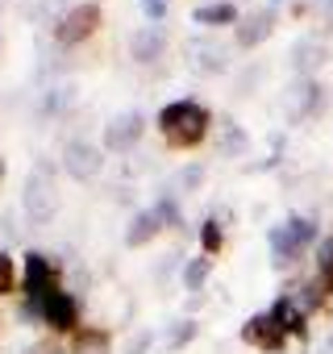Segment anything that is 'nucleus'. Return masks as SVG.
<instances>
[{
    "label": "nucleus",
    "mask_w": 333,
    "mask_h": 354,
    "mask_svg": "<svg viewBox=\"0 0 333 354\" xmlns=\"http://www.w3.org/2000/svg\"><path fill=\"white\" fill-rule=\"evenodd\" d=\"M142 129H146V117L137 113V109H129V113H121V117H113L108 125H104V150H133L137 142H142Z\"/></svg>",
    "instance_id": "6e6552de"
},
{
    "label": "nucleus",
    "mask_w": 333,
    "mask_h": 354,
    "mask_svg": "<svg viewBox=\"0 0 333 354\" xmlns=\"http://www.w3.org/2000/svg\"><path fill=\"white\" fill-rule=\"evenodd\" d=\"M158 230H166L162 221H158V213L154 209H137L133 217H129V225H125V246H146V242H154L158 238Z\"/></svg>",
    "instance_id": "2eb2a0df"
},
{
    "label": "nucleus",
    "mask_w": 333,
    "mask_h": 354,
    "mask_svg": "<svg viewBox=\"0 0 333 354\" xmlns=\"http://www.w3.org/2000/svg\"><path fill=\"white\" fill-rule=\"evenodd\" d=\"M67 13V0H30V21H50L59 26Z\"/></svg>",
    "instance_id": "aec40b11"
},
{
    "label": "nucleus",
    "mask_w": 333,
    "mask_h": 354,
    "mask_svg": "<svg viewBox=\"0 0 333 354\" xmlns=\"http://www.w3.org/2000/svg\"><path fill=\"white\" fill-rule=\"evenodd\" d=\"M325 104V88L316 80H296L287 92H283V109H287V121H308L312 113H321Z\"/></svg>",
    "instance_id": "0eeeda50"
},
{
    "label": "nucleus",
    "mask_w": 333,
    "mask_h": 354,
    "mask_svg": "<svg viewBox=\"0 0 333 354\" xmlns=\"http://www.w3.org/2000/svg\"><path fill=\"white\" fill-rule=\"evenodd\" d=\"M200 242H204V254H217V250H221V242H225V234H221V221H204V230H200Z\"/></svg>",
    "instance_id": "393cba45"
},
{
    "label": "nucleus",
    "mask_w": 333,
    "mask_h": 354,
    "mask_svg": "<svg viewBox=\"0 0 333 354\" xmlns=\"http://www.w3.org/2000/svg\"><path fill=\"white\" fill-rule=\"evenodd\" d=\"M96 26H100V5L84 0V5H71L63 13V21L55 26V38H59V46H79L96 34Z\"/></svg>",
    "instance_id": "20e7f679"
},
{
    "label": "nucleus",
    "mask_w": 333,
    "mask_h": 354,
    "mask_svg": "<svg viewBox=\"0 0 333 354\" xmlns=\"http://www.w3.org/2000/svg\"><path fill=\"white\" fill-rule=\"evenodd\" d=\"M154 213H158V221H162V225H175V230L184 225V209H180V201H175L171 192H162V196H158Z\"/></svg>",
    "instance_id": "4be33fe9"
},
{
    "label": "nucleus",
    "mask_w": 333,
    "mask_h": 354,
    "mask_svg": "<svg viewBox=\"0 0 333 354\" xmlns=\"http://www.w3.org/2000/svg\"><path fill=\"white\" fill-rule=\"evenodd\" d=\"M26 354H67V350H63L59 342H38V346H30Z\"/></svg>",
    "instance_id": "7c9ffc66"
},
{
    "label": "nucleus",
    "mask_w": 333,
    "mask_h": 354,
    "mask_svg": "<svg viewBox=\"0 0 333 354\" xmlns=\"http://www.w3.org/2000/svg\"><path fill=\"white\" fill-rule=\"evenodd\" d=\"M200 180H204V171H200V167H188V171L180 175V184H184V188H196Z\"/></svg>",
    "instance_id": "c756f323"
},
{
    "label": "nucleus",
    "mask_w": 333,
    "mask_h": 354,
    "mask_svg": "<svg viewBox=\"0 0 333 354\" xmlns=\"http://www.w3.org/2000/svg\"><path fill=\"white\" fill-rule=\"evenodd\" d=\"M21 205H26V217H30L34 225L55 221V213H59V188H55V171H50L46 162L30 171L26 192H21Z\"/></svg>",
    "instance_id": "f03ea898"
},
{
    "label": "nucleus",
    "mask_w": 333,
    "mask_h": 354,
    "mask_svg": "<svg viewBox=\"0 0 333 354\" xmlns=\"http://www.w3.org/2000/svg\"><path fill=\"white\" fill-rule=\"evenodd\" d=\"M0 175H5V158H0Z\"/></svg>",
    "instance_id": "2f4dec72"
},
{
    "label": "nucleus",
    "mask_w": 333,
    "mask_h": 354,
    "mask_svg": "<svg viewBox=\"0 0 333 354\" xmlns=\"http://www.w3.org/2000/svg\"><path fill=\"white\" fill-rule=\"evenodd\" d=\"M209 125H213V117H209V109L196 104V100H175V104H166V109L158 113L162 138L171 142V146H180V150L200 146V142L209 138Z\"/></svg>",
    "instance_id": "f257e3e1"
},
{
    "label": "nucleus",
    "mask_w": 333,
    "mask_h": 354,
    "mask_svg": "<svg viewBox=\"0 0 333 354\" xmlns=\"http://www.w3.org/2000/svg\"><path fill=\"white\" fill-rule=\"evenodd\" d=\"M67 354H113L108 329H96V325L75 329V337H71V350H67Z\"/></svg>",
    "instance_id": "dca6fc26"
},
{
    "label": "nucleus",
    "mask_w": 333,
    "mask_h": 354,
    "mask_svg": "<svg viewBox=\"0 0 333 354\" xmlns=\"http://www.w3.org/2000/svg\"><path fill=\"white\" fill-rule=\"evenodd\" d=\"M283 337H287V329H283L271 313H258V317H250V321L242 325V342L254 346V350H263V354H275V350L283 346Z\"/></svg>",
    "instance_id": "1a4fd4ad"
},
{
    "label": "nucleus",
    "mask_w": 333,
    "mask_h": 354,
    "mask_svg": "<svg viewBox=\"0 0 333 354\" xmlns=\"http://www.w3.org/2000/svg\"><path fill=\"white\" fill-rule=\"evenodd\" d=\"M325 63H329V46H325L321 38H300V42L292 46V67H296L300 80H312V71L325 67Z\"/></svg>",
    "instance_id": "ddd939ff"
},
{
    "label": "nucleus",
    "mask_w": 333,
    "mask_h": 354,
    "mask_svg": "<svg viewBox=\"0 0 333 354\" xmlns=\"http://www.w3.org/2000/svg\"><path fill=\"white\" fill-rule=\"evenodd\" d=\"M137 5H142V13H146L150 21H162V17H166V0H137Z\"/></svg>",
    "instance_id": "c85d7f7f"
},
{
    "label": "nucleus",
    "mask_w": 333,
    "mask_h": 354,
    "mask_svg": "<svg viewBox=\"0 0 333 354\" xmlns=\"http://www.w3.org/2000/svg\"><path fill=\"white\" fill-rule=\"evenodd\" d=\"M150 342H154V333H150V329H142V333H133V337H129L125 354H146V350H150Z\"/></svg>",
    "instance_id": "bb28decb"
},
{
    "label": "nucleus",
    "mask_w": 333,
    "mask_h": 354,
    "mask_svg": "<svg viewBox=\"0 0 333 354\" xmlns=\"http://www.w3.org/2000/svg\"><path fill=\"white\" fill-rule=\"evenodd\" d=\"M0 5H5V0H0Z\"/></svg>",
    "instance_id": "473e14b6"
},
{
    "label": "nucleus",
    "mask_w": 333,
    "mask_h": 354,
    "mask_svg": "<svg viewBox=\"0 0 333 354\" xmlns=\"http://www.w3.org/2000/svg\"><path fill=\"white\" fill-rule=\"evenodd\" d=\"M13 292V259L9 254H0V296Z\"/></svg>",
    "instance_id": "cd10ccee"
},
{
    "label": "nucleus",
    "mask_w": 333,
    "mask_h": 354,
    "mask_svg": "<svg viewBox=\"0 0 333 354\" xmlns=\"http://www.w3.org/2000/svg\"><path fill=\"white\" fill-rule=\"evenodd\" d=\"M42 325H50V329H59V333H71L75 325H79V304H75V296L71 292H50L42 304Z\"/></svg>",
    "instance_id": "9d476101"
},
{
    "label": "nucleus",
    "mask_w": 333,
    "mask_h": 354,
    "mask_svg": "<svg viewBox=\"0 0 333 354\" xmlns=\"http://www.w3.org/2000/svg\"><path fill=\"white\" fill-rule=\"evenodd\" d=\"M196 337V321H180L171 333H166V346H171V350H180V346H188Z\"/></svg>",
    "instance_id": "a878e982"
},
{
    "label": "nucleus",
    "mask_w": 333,
    "mask_h": 354,
    "mask_svg": "<svg viewBox=\"0 0 333 354\" xmlns=\"http://www.w3.org/2000/svg\"><path fill=\"white\" fill-rule=\"evenodd\" d=\"M271 317H275L287 333H304V321H308V313L292 300V292H287V296H279V300L271 304Z\"/></svg>",
    "instance_id": "f3484780"
},
{
    "label": "nucleus",
    "mask_w": 333,
    "mask_h": 354,
    "mask_svg": "<svg viewBox=\"0 0 333 354\" xmlns=\"http://www.w3.org/2000/svg\"><path fill=\"white\" fill-rule=\"evenodd\" d=\"M192 21L196 26H234L238 21V9L229 5V0H209V5H200L192 13Z\"/></svg>",
    "instance_id": "a211bd4d"
},
{
    "label": "nucleus",
    "mask_w": 333,
    "mask_h": 354,
    "mask_svg": "<svg viewBox=\"0 0 333 354\" xmlns=\"http://www.w3.org/2000/svg\"><path fill=\"white\" fill-rule=\"evenodd\" d=\"M162 55H166V34H162L158 26L133 30V38H129V59H133V63H158Z\"/></svg>",
    "instance_id": "f8f14e48"
},
{
    "label": "nucleus",
    "mask_w": 333,
    "mask_h": 354,
    "mask_svg": "<svg viewBox=\"0 0 333 354\" xmlns=\"http://www.w3.org/2000/svg\"><path fill=\"white\" fill-rule=\"evenodd\" d=\"M50 292H59V267H55L50 254L30 250V254H26V296H30L34 304H42Z\"/></svg>",
    "instance_id": "423d86ee"
},
{
    "label": "nucleus",
    "mask_w": 333,
    "mask_h": 354,
    "mask_svg": "<svg viewBox=\"0 0 333 354\" xmlns=\"http://www.w3.org/2000/svg\"><path fill=\"white\" fill-rule=\"evenodd\" d=\"M204 279H209V254H204V259H192V263L184 267V283H188L192 292H200Z\"/></svg>",
    "instance_id": "5701e85b"
},
{
    "label": "nucleus",
    "mask_w": 333,
    "mask_h": 354,
    "mask_svg": "<svg viewBox=\"0 0 333 354\" xmlns=\"http://www.w3.org/2000/svg\"><path fill=\"white\" fill-rule=\"evenodd\" d=\"M63 171L71 175V180H79V184H92L104 171V150L84 142V138H75V142L63 146Z\"/></svg>",
    "instance_id": "39448f33"
},
{
    "label": "nucleus",
    "mask_w": 333,
    "mask_h": 354,
    "mask_svg": "<svg viewBox=\"0 0 333 354\" xmlns=\"http://www.w3.org/2000/svg\"><path fill=\"white\" fill-rule=\"evenodd\" d=\"M188 59L200 67V71H225L229 67V50L213 38H192L188 42Z\"/></svg>",
    "instance_id": "4468645a"
},
{
    "label": "nucleus",
    "mask_w": 333,
    "mask_h": 354,
    "mask_svg": "<svg viewBox=\"0 0 333 354\" xmlns=\"http://www.w3.org/2000/svg\"><path fill=\"white\" fill-rule=\"evenodd\" d=\"M312 238H316V225H312L308 217H287L283 225H275V230L267 234V242H271V263H275V267H292V263L308 250Z\"/></svg>",
    "instance_id": "7ed1b4c3"
},
{
    "label": "nucleus",
    "mask_w": 333,
    "mask_h": 354,
    "mask_svg": "<svg viewBox=\"0 0 333 354\" xmlns=\"http://www.w3.org/2000/svg\"><path fill=\"white\" fill-rule=\"evenodd\" d=\"M316 279L325 283V292H333V238L316 246Z\"/></svg>",
    "instance_id": "412c9836"
},
{
    "label": "nucleus",
    "mask_w": 333,
    "mask_h": 354,
    "mask_svg": "<svg viewBox=\"0 0 333 354\" xmlns=\"http://www.w3.org/2000/svg\"><path fill=\"white\" fill-rule=\"evenodd\" d=\"M271 34H275V9H254V13H246L242 26H238V46H242V50H254V46H263Z\"/></svg>",
    "instance_id": "9b49d317"
},
{
    "label": "nucleus",
    "mask_w": 333,
    "mask_h": 354,
    "mask_svg": "<svg viewBox=\"0 0 333 354\" xmlns=\"http://www.w3.org/2000/svg\"><path fill=\"white\" fill-rule=\"evenodd\" d=\"M246 146V133H242V125H234V121H225V138H221V154H238Z\"/></svg>",
    "instance_id": "b1692460"
},
{
    "label": "nucleus",
    "mask_w": 333,
    "mask_h": 354,
    "mask_svg": "<svg viewBox=\"0 0 333 354\" xmlns=\"http://www.w3.org/2000/svg\"><path fill=\"white\" fill-rule=\"evenodd\" d=\"M71 100H75V88H71V84H63V88H50V92L42 96V104H38V117H55V113L71 109Z\"/></svg>",
    "instance_id": "6ab92c4d"
}]
</instances>
